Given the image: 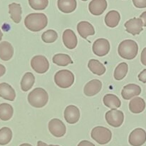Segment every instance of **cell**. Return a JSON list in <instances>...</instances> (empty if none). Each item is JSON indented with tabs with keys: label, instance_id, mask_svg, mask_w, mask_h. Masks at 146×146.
I'll return each instance as SVG.
<instances>
[{
	"label": "cell",
	"instance_id": "obj_1",
	"mask_svg": "<svg viewBox=\"0 0 146 146\" xmlns=\"http://www.w3.org/2000/svg\"><path fill=\"white\" fill-rule=\"evenodd\" d=\"M48 24L47 17L43 13H31L24 19V24L29 30L38 32L44 29Z\"/></svg>",
	"mask_w": 146,
	"mask_h": 146
},
{
	"label": "cell",
	"instance_id": "obj_2",
	"mask_svg": "<svg viewBox=\"0 0 146 146\" xmlns=\"http://www.w3.org/2000/svg\"><path fill=\"white\" fill-rule=\"evenodd\" d=\"M118 52L121 58L127 60L133 59L138 55V45L133 40H124L118 46Z\"/></svg>",
	"mask_w": 146,
	"mask_h": 146
},
{
	"label": "cell",
	"instance_id": "obj_3",
	"mask_svg": "<svg viewBox=\"0 0 146 146\" xmlns=\"http://www.w3.org/2000/svg\"><path fill=\"white\" fill-rule=\"evenodd\" d=\"M48 101V93L42 88H34L28 95L29 104L34 108H43L46 105Z\"/></svg>",
	"mask_w": 146,
	"mask_h": 146
},
{
	"label": "cell",
	"instance_id": "obj_4",
	"mask_svg": "<svg viewBox=\"0 0 146 146\" xmlns=\"http://www.w3.org/2000/svg\"><path fill=\"white\" fill-rule=\"evenodd\" d=\"M55 84L61 88H68L74 83V75L71 71L64 69L58 71L54 76Z\"/></svg>",
	"mask_w": 146,
	"mask_h": 146
},
{
	"label": "cell",
	"instance_id": "obj_5",
	"mask_svg": "<svg viewBox=\"0 0 146 146\" xmlns=\"http://www.w3.org/2000/svg\"><path fill=\"white\" fill-rule=\"evenodd\" d=\"M91 138L100 145H106L111 141L112 133L104 126H96L91 131Z\"/></svg>",
	"mask_w": 146,
	"mask_h": 146
},
{
	"label": "cell",
	"instance_id": "obj_6",
	"mask_svg": "<svg viewBox=\"0 0 146 146\" xmlns=\"http://www.w3.org/2000/svg\"><path fill=\"white\" fill-rule=\"evenodd\" d=\"M105 118L108 125L114 128H118L123 123L124 114L119 110L111 109L106 112Z\"/></svg>",
	"mask_w": 146,
	"mask_h": 146
},
{
	"label": "cell",
	"instance_id": "obj_7",
	"mask_svg": "<svg viewBox=\"0 0 146 146\" xmlns=\"http://www.w3.org/2000/svg\"><path fill=\"white\" fill-rule=\"evenodd\" d=\"M31 68L37 74H45L49 68V63L45 56L41 55L35 56L31 58Z\"/></svg>",
	"mask_w": 146,
	"mask_h": 146
},
{
	"label": "cell",
	"instance_id": "obj_8",
	"mask_svg": "<svg viewBox=\"0 0 146 146\" xmlns=\"http://www.w3.org/2000/svg\"><path fill=\"white\" fill-rule=\"evenodd\" d=\"M111 46L109 41L106 38H98L93 44V52L97 56L103 57L109 53Z\"/></svg>",
	"mask_w": 146,
	"mask_h": 146
},
{
	"label": "cell",
	"instance_id": "obj_9",
	"mask_svg": "<svg viewBox=\"0 0 146 146\" xmlns=\"http://www.w3.org/2000/svg\"><path fill=\"white\" fill-rule=\"evenodd\" d=\"M48 131L56 138L64 136L66 132V128L64 123L58 118H53L48 123Z\"/></svg>",
	"mask_w": 146,
	"mask_h": 146
},
{
	"label": "cell",
	"instance_id": "obj_10",
	"mask_svg": "<svg viewBox=\"0 0 146 146\" xmlns=\"http://www.w3.org/2000/svg\"><path fill=\"white\" fill-rule=\"evenodd\" d=\"M128 142L132 146H141L146 142V132L141 128H135L131 133Z\"/></svg>",
	"mask_w": 146,
	"mask_h": 146
},
{
	"label": "cell",
	"instance_id": "obj_11",
	"mask_svg": "<svg viewBox=\"0 0 146 146\" xmlns=\"http://www.w3.org/2000/svg\"><path fill=\"white\" fill-rule=\"evenodd\" d=\"M143 22L140 18H133L125 23V27L127 32L132 35H138L143 30Z\"/></svg>",
	"mask_w": 146,
	"mask_h": 146
},
{
	"label": "cell",
	"instance_id": "obj_12",
	"mask_svg": "<svg viewBox=\"0 0 146 146\" xmlns=\"http://www.w3.org/2000/svg\"><path fill=\"white\" fill-rule=\"evenodd\" d=\"M64 118L68 123H76L80 118V111L78 107L74 105L68 106L64 111Z\"/></svg>",
	"mask_w": 146,
	"mask_h": 146
},
{
	"label": "cell",
	"instance_id": "obj_13",
	"mask_svg": "<svg viewBox=\"0 0 146 146\" xmlns=\"http://www.w3.org/2000/svg\"><path fill=\"white\" fill-rule=\"evenodd\" d=\"M102 89V83L98 79H94L87 83L84 86V92L86 96H94Z\"/></svg>",
	"mask_w": 146,
	"mask_h": 146
},
{
	"label": "cell",
	"instance_id": "obj_14",
	"mask_svg": "<svg viewBox=\"0 0 146 146\" xmlns=\"http://www.w3.org/2000/svg\"><path fill=\"white\" fill-rule=\"evenodd\" d=\"M107 6L106 0H92L89 3L88 9L93 15L100 16L106 11Z\"/></svg>",
	"mask_w": 146,
	"mask_h": 146
},
{
	"label": "cell",
	"instance_id": "obj_15",
	"mask_svg": "<svg viewBox=\"0 0 146 146\" xmlns=\"http://www.w3.org/2000/svg\"><path fill=\"white\" fill-rule=\"evenodd\" d=\"M141 88L138 85L130 84L125 86L121 91V96L125 100H130L135 96H138L141 94Z\"/></svg>",
	"mask_w": 146,
	"mask_h": 146
},
{
	"label": "cell",
	"instance_id": "obj_16",
	"mask_svg": "<svg viewBox=\"0 0 146 146\" xmlns=\"http://www.w3.org/2000/svg\"><path fill=\"white\" fill-rule=\"evenodd\" d=\"M62 39L65 46L68 49H74L76 47L78 39L74 31L71 29H66L63 33Z\"/></svg>",
	"mask_w": 146,
	"mask_h": 146
},
{
	"label": "cell",
	"instance_id": "obj_17",
	"mask_svg": "<svg viewBox=\"0 0 146 146\" xmlns=\"http://www.w3.org/2000/svg\"><path fill=\"white\" fill-rule=\"evenodd\" d=\"M77 31L82 38L86 39L88 36L95 34V29L91 23L86 21L79 22L77 25Z\"/></svg>",
	"mask_w": 146,
	"mask_h": 146
},
{
	"label": "cell",
	"instance_id": "obj_18",
	"mask_svg": "<svg viewBox=\"0 0 146 146\" xmlns=\"http://www.w3.org/2000/svg\"><path fill=\"white\" fill-rule=\"evenodd\" d=\"M14 55V48L8 41L0 43V58L2 61H7L11 59Z\"/></svg>",
	"mask_w": 146,
	"mask_h": 146
},
{
	"label": "cell",
	"instance_id": "obj_19",
	"mask_svg": "<svg viewBox=\"0 0 146 146\" xmlns=\"http://www.w3.org/2000/svg\"><path fill=\"white\" fill-rule=\"evenodd\" d=\"M0 97L5 100L14 101L16 98V93L14 88L7 83L0 84Z\"/></svg>",
	"mask_w": 146,
	"mask_h": 146
},
{
	"label": "cell",
	"instance_id": "obj_20",
	"mask_svg": "<svg viewBox=\"0 0 146 146\" xmlns=\"http://www.w3.org/2000/svg\"><path fill=\"white\" fill-rule=\"evenodd\" d=\"M145 108V102L141 97H135L129 103V109L133 113L138 114L142 113Z\"/></svg>",
	"mask_w": 146,
	"mask_h": 146
},
{
	"label": "cell",
	"instance_id": "obj_21",
	"mask_svg": "<svg viewBox=\"0 0 146 146\" xmlns=\"http://www.w3.org/2000/svg\"><path fill=\"white\" fill-rule=\"evenodd\" d=\"M58 9L66 14H69L76 9V0H58L57 2Z\"/></svg>",
	"mask_w": 146,
	"mask_h": 146
},
{
	"label": "cell",
	"instance_id": "obj_22",
	"mask_svg": "<svg viewBox=\"0 0 146 146\" xmlns=\"http://www.w3.org/2000/svg\"><path fill=\"white\" fill-rule=\"evenodd\" d=\"M121 20V15L119 12L115 10L108 11L105 17V23L110 28H115L118 25Z\"/></svg>",
	"mask_w": 146,
	"mask_h": 146
},
{
	"label": "cell",
	"instance_id": "obj_23",
	"mask_svg": "<svg viewBox=\"0 0 146 146\" xmlns=\"http://www.w3.org/2000/svg\"><path fill=\"white\" fill-rule=\"evenodd\" d=\"M9 13L11 16V19L16 24H19L21 20L22 9L19 4L11 3L9 5Z\"/></svg>",
	"mask_w": 146,
	"mask_h": 146
},
{
	"label": "cell",
	"instance_id": "obj_24",
	"mask_svg": "<svg viewBox=\"0 0 146 146\" xmlns=\"http://www.w3.org/2000/svg\"><path fill=\"white\" fill-rule=\"evenodd\" d=\"M103 101L104 105L111 109H116L121 106V102L119 98L113 94H106L104 97Z\"/></svg>",
	"mask_w": 146,
	"mask_h": 146
},
{
	"label": "cell",
	"instance_id": "obj_25",
	"mask_svg": "<svg viewBox=\"0 0 146 146\" xmlns=\"http://www.w3.org/2000/svg\"><path fill=\"white\" fill-rule=\"evenodd\" d=\"M88 67L93 74L98 76H101L105 74L106 67L98 60L91 59L88 61Z\"/></svg>",
	"mask_w": 146,
	"mask_h": 146
},
{
	"label": "cell",
	"instance_id": "obj_26",
	"mask_svg": "<svg viewBox=\"0 0 146 146\" xmlns=\"http://www.w3.org/2000/svg\"><path fill=\"white\" fill-rule=\"evenodd\" d=\"M35 83V77L31 72H27L22 77L21 81V88L23 91L26 92L32 88Z\"/></svg>",
	"mask_w": 146,
	"mask_h": 146
},
{
	"label": "cell",
	"instance_id": "obj_27",
	"mask_svg": "<svg viewBox=\"0 0 146 146\" xmlns=\"http://www.w3.org/2000/svg\"><path fill=\"white\" fill-rule=\"evenodd\" d=\"M14 113L13 107L10 104H0V119L1 121H7L11 119Z\"/></svg>",
	"mask_w": 146,
	"mask_h": 146
},
{
	"label": "cell",
	"instance_id": "obj_28",
	"mask_svg": "<svg viewBox=\"0 0 146 146\" xmlns=\"http://www.w3.org/2000/svg\"><path fill=\"white\" fill-rule=\"evenodd\" d=\"M53 62L60 66H66L68 64H73V61L68 54H57L52 58Z\"/></svg>",
	"mask_w": 146,
	"mask_h": 146
},
{
	"label": "cell",
	"instance_id": "obj_29",
	"mask_svg": "<svg viewBox=\"0 0 146 146\" xmlns=\"http://www.w3.org/2000/svg\"><path fill=\"white\" fill-rule=\"evenodd\" d=\"M128 71V66L126 63L123 62L118 64L114 71V78L117 81L123 79Z\"/></svg>",
	"mask_w": 146,
	"mask_h": 146
},
{
	"label": "cell",
	"instance_id": "obj_30",
	"mask_svg": "<svg viewBox=\"0 0 146 146\" xmlns=\"http://www.w3.org/2000/svg\"><path fill=\"white\" fill-rule=\"evenodd\" d=\"M12 138V131L8 127L0 129V145H5L9 143Z\"/></svg>",
	"mask_w": 146,
	"mask_h": 146
},
{
	"label": "cell",
	"instance_id": "obj_31",
	"mask_svg": "<svg viewBox=\"0 0 146 146\" xmlns=\"http://www.w3.org/2000/svg\"><path fill=\"white\" fill-rule=\"evenodd\" d=\"M57 38H58V34L56 31L53 29L47 30L41 35V39L44 42L47 44L54 43V41H56Z\"/></svg>",
	"mask_w": 146,
	"mask_h": 146
},
{
	"label": "cell",
	"instance_id": "obj_32",
	"mask_svg": "<svg viewBox=\"0 0 146 146\" xmlns=\"http://www.w3.org/2000/svg\"><path fill=\"white\" fill-rule=\"evenodd\" d=\"M30 7L34 10H44L48 4V0H29Z\"/></svg>",
	"mask_w": 146,
	"mask_h": 146
},
{
	"label": "cell",
	"instance_id": "obj_33",
	"mask_svg": "<svg viewBox=\"0 0 146 146\" xmlns=\"http://www.w3.org/2000/svg\"><path fill=\"white\" fill-rule=\"evenodd\" d=\"M133 2L137 8L143 9L146 7V0H133Z\"/></svg>",
	"mask_w": 146,
	"mask_h": 146
},
{
	"label": "cell",
	"instance_id": "obj_34",
	"mask_svg": "<svg viewBox=\"0 0 146 146\" xmlns=\"http://www.w3.org/2000/svg\"><path fill=\"white\" fill-rule=\"evenodd\" d=\"M138 79L143 83H146V69L141 71L138 75Z\"/></svg>",
	"mask_w": 146,
	"mask_h": 146
},
{
	"label": "cell",
	"instance_id": "obj_35",
	"mask_svg": "<svg viewBox=\"0 0 146 146\" xmlns=\"http://www.w3.org/2000/svg\"><path fill=\"white\" fill-rule=\"evenodd\" d=\"M141 61L144 66H146V47L143 49L142 52H141Z\"/></svg>",
	"mask_w": 146,
	"mask_h": 146
},
{
	"label": "cell",
	"instance_id": "obj_36",
	"mask_svg": "<svg viewBox=\"0 0 146 146\" xmlns=\"http://www.w3.org/2000/svg\"><path fill=\"white\" fill-rule=\"evenodd\" d=\"M78 146H95V145L88 141H82L78 143Z\"/></svg>",
	"mask_w": 146,
	"mask_h": 146
},
{
	"label": "cell",
	"instance_id": "obj_37",
	"mask_svg": "<svg viewBox=\"0 0 146 146\" xmlns=\"http://www.w3.org/2000/svg\"><path fill=\"white\" fill-rule=\"evenodd\" d=\"M140 19H141L143 22V27H146V11L143 12L140 16Z\"/></svg>",
	"mask_w": 146,
	"mask_h": 146
},
{
	"label": "cell",
	"instance_id": "obj_38",
	"mask_svg": "<svg viewBox=\"0 0 146 146\" xmlns=\"http://www.w3.org/2000/svg\"><path fill=\"white\" fill-rule=\"evenodd\" d=\"M6 72V68L4 66H3L2 64H0V77H1L2 76L4 75Z\"/></svg>",
	"mask_w": 146,
	"mask_h": 146
},
{
	"label": "cell",
	"instance_id": "obj_39",
	"mask_svg": "<svg viewBox=\"0 0 146 146\" xmlns=\"http://www.w3.org/2000/svg\"><path fill=\"white\" fill-rule=\"evenodd\" d=\"M37 146H60V145H47L46 143H45L42 142V141H39L37 142Z\"/></svg>",
	"mask_w": 146,
	"mask_h": 146
},
{
	"label": "cell",
	"instance_id": "obj_40",
	"mask_svg": "<svg viewBox=\"0 0 146 146\" xmlns=\"http://www.w3.org/2000/svg\"><path fill=\"white\" fill-rule=\"evenodd\" d=\"M19 146H32V145H30V144H29V143H23V144H21V145H20Z\"/></svg>",
	"mask_w": 146,
	"mask_h": 146
},
{
	"label": "cell",
	"instance_id": "obj_41",
	"mask_svg": "<svg viewBox=\"0 0 146 146\" xmlns=\"http://www.w3.org/2000/svg\"><path fill=\"white\" fill-rule=\"evenodd\" d=\"M2 36H3V34L1 31V30H0V41H1V38H2Z\"/></svg>",
	"mask_w": 146,
	"mask_h": 146
},
{
	"label": "cell",
	"instance_id": "obj_42",
	"mask_svg": "<svg viewBox=\"0 0 146 146\" xmlns=\"http://www.w3.org/2000/svg\"><path fill=\"white\" fill-rule=\"evenodd\" d=\"M82 1H88V0H82Z\"/></svg>",
	"mask_w": 146,
	"mask_h": 146
}]
</instances>
